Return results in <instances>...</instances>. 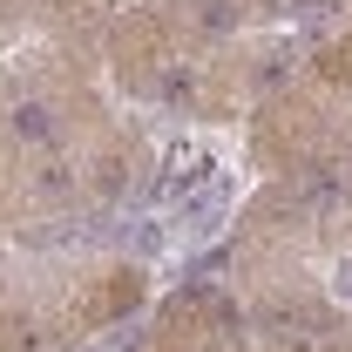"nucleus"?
I'll return each instance as SVG.
<instances>
[{
    "label": "nucleus",
    "instance_id": "f257e3e1",
    "mask_svg": "<svg viewBox=\"0 0 352 352\" xmlns=\"http://www.w3.org/2000/svg\"><path fill=\"white\" fill-rule=\"evenodd\" d=\"M332 292H339V298H352V258L339 264V278H332Z\"/></svg>",
    "mask_w": 352,
    "mask_h": 352
}]
</instances>
